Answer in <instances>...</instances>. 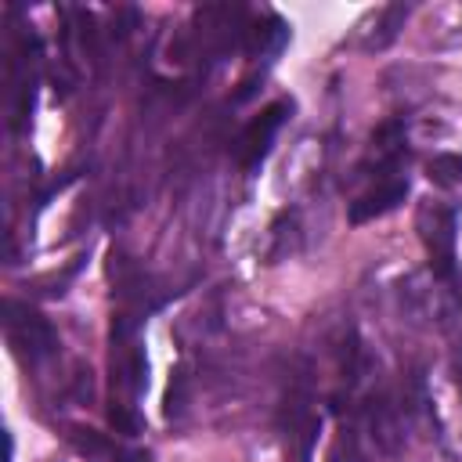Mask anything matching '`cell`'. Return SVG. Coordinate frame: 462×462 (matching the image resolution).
I'll list each match as a JSON object with an SVG mask.
<instances>
[{"instance_id": "cell-1", "label": "cell", "mask_w": 462, "mask_h": 462, "mask_svg": "<svg viewBox=\"0 0 462 462\" xmlns=\"http://www.w3.org/2000/svg\"><path fill=\"white\" fill-rule=\"evenodd\" d=\"M285 116H289V101H274V105H267V108L242 130V137H238V159H242L245 170H256V166L267 159L271 141H274V134L282 130Z\"/></svg>"}, {"instance_id": "cell-2", "label": "cell", "mask_w": 462, "mask_h": 462, "mask_svg": "<svg viewBox=\"0 0 462 462\" xmlns=\"http://www.w3.org/2000/svg\"><path fill=\"white\" fill-rule=\"evenodd\" d=\"M7 336H11V343L18 350H29L32 357H40V354H47L54 346V328L36 310H29V307H22L14 300L7 303Z\"/></svg>"}, {"instance_id": "cell-3", "label": "cell", "mask_w": 462, "mask_h": 462, "mask_svg": "<svg viewBox=\"0 0 462 462\" xmlns=\"http://www.w3.org/2000/svg\"><path fill=\"white\" fill-rule=\"evenodd\" d=\"M408 195V180H383L372 191H365L357 202H350V224H365L375 220L383 213H390L393 206H401Z\"/></svg>"}, {"instance_id": "cell-4", "label": "cell", "mask_w": 462, "mask_h": 462, "mask_svg": "<svg viewBox=\"0 0 462 462\" xmlns=\"http://www.w3.org/2000/svg\"><path fill=\"white\" fill-rule=\"evenodd\" d=\"M426 245H430V263L440 278H451L455 271V217L448 209H433V227L426 231Z\"/></svg>"}, {"instance_id": "cell-5", "label": "cell", "mask_w": 462, "mask_h": 462, "mask_svg": "<svg viewBox=\"0 0 462 462\" xmlns=\"http://www.w3.org/2000/svg\"><path fill=\"white\" fill-rule=\"evenodd\" d=\"M426 173L433 184L440 188H455L462 180V155L458 152H437L430 162H426Z\"/></svg>"}, {"instance_id": "cell-6", "label": "cell", "mask_w": 462, "mask_h": 462, "mask_svg": "<svg viewBox=\"0 0 462 462\" xmlns=\"http://www.w3.org/2000/svg\"><path fill=\"white\" fill-rule=\"evenodd\" d=\"M184 386H188V379H184V372L177 368L173 379H170V393H166V415H170V419L180 415V408H184Z\"/></svg>"}, {"instance_id": "cell-7", "label": "cell", "mask_w": 462, "mask_h": 462, "mask_svg": "<svg viewBox=\"0 0 462 462\" xmlns=\"http://www.w3.org/2000/svg\"><path fill=\"white\" fill-rule=\"evenodd\" d=\"M112 422H116L123 433H134V430H137V419H134L130 411H123V408H112Z\"/></svg>"}]
</instances>
